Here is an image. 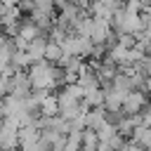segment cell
I'll return each mask as SVG.
<instances>
[{
    "mask_svg": "<svg viewBox=\"0 0 151 151\" xmlns=\"http://www.w3.org/2000/svg\"><path fill=\"white\" fill-rule=\"evenodd\" d=\"M99 149V137L94 130L83 127L80 130V151H97Z\"/></svg>",
    "mask_w": 151,
    "mask_h": 151,
    "instance_id": "obj_2",
    "label": "cell"
},
{
    "mask_svg": "<svg viewBox=\"0 0 151 151\" xmlns=\"http://www.w3.org/2000/svg\"><path fill=\"white\" fill-rule=\"evenodd\" d=\"M7 9H9V7H7V5L0 0V17H2V14H7Z\"/></svg>",
    "mask_w": 151,
    "mask_h": 151,
    "instance_id": "obj_6",
    "label": "cell"
},
{
    "mask_svg": "<svg viewBox=\"0 0 151 151\" xmlns=\"http://www.w3.org/2000/svg\"><path fill=\"white\" fill-rule=\"evenodd\" d=\"M38 104H40V113L42 116H57L59 113V104H57V94L54 92H47Z\"/></svg>",
    "mask_w": 151,
    "mask_h": 151,
    "instance_id": "obj_3",
    "label": "cell"
},
{
    "mask_svg": "<svg viewBox=\"0 0 151 151\" xmlns=\"http://www.w3.org/2000/svg\"><path fill=\"white\" fill-rule=\"evenodd\" d=\"M2 2H5L9 9H12V7H19V0H2Z\"/></svg>",
    "mask_w": 151,
    "mask_h": 151,
    "instance_id": "obj_5",
    "label": "cell"
},
{
    "mask_svg": "<svg viewBox=\"0 0 151 151\" xmlns=\"http://www.w3.org/2000/svg\"><path fill=\"white\" fill-rule=\"evenodd\" d=\"M146 101H149V94H146V92L132 90V92H127L125 99H123V113H137Z\"/></svg>",
    "mask_w": 151,
    "mask_h": 151,
    "instance_id": "obj_1",
    "label": "cell"
},
{
    "mask_svg": "<svg viewBox=\"0 0 151 151\" xmlns=\"http://www.w3.org/2000/svg\"><path fill=\"white\" fill-rule=\"evenodd\" d=\"M120 151H144V149H142V146H137V144H132V142L127 139V142H125V146H123Z\"/></svg>",
    "mask_w": 151,
    "mask_h": 151,
    "instance_id": "obj_4",
    "label": "cell"
}]
</instances>
